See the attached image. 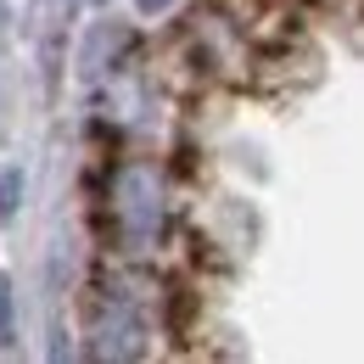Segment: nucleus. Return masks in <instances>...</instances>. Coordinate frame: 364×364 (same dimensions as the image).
<instances>
[{
  "instance_id": "obj_1",
  "label": "nucleus",
  "mask_w": 364,
  "mask_h": 364,
  "mask_svg": "<svg viewBox=\"0 0 364 364\" xmlns=\"http://www.w3.org/2000/svg\"><path fill=\"white\" fill-rule=\"evenodd\" d=\"M17 196H23V168H6L0 174V219L17 213Z\"/></svg>"
},
{
  "instance_id": "obj_2",
  "label": "nucleus",
  "mask_w": 364,
  "mask_h": 364,
  "mask_svg": "<svg viewBox=\"0 0 364 364\" xmlns=\"http://www.w3.org/2000/svg\"><path fill=\"white\" fill-rule=\"evenodd\" d=\"M0 342H11V286L0 274Z\"/></svg>"
},
{
  "instance_id": "obj_3",
  "label": "nucleus",
  "mask_w": 364,
  "mask_h": 364,
  "mask_svg": "<svg viewBox=\"0 0 364 364\" xmlns=\"http://www.w3.org/2000/svg\"><path fill=\"white\" fill-rule=\"evenodd\" d=\"M140 11H146V17H151V11H163V6H168V0H135Z\"/></svg>"
}]
</instances>
